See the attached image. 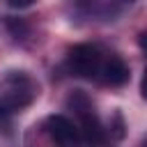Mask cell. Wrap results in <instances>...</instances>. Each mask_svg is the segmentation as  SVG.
<instances>
[{"label": "cell", "mask_w": 147, "mask_h": 147, "mask_svg": "<svg viewBox=\"0 0 147 147\" xmlns=\"http://www.w3.org/2000/svg\"><path fill=\"white\" fill-rule=\"evenodd\" d=\"M67 69L78 76V78H87V80H96L103 85H124L129 80V67L126 62L103 48L101 44H78L69 51L67 55Z\"/></svg>", "instance_id": "obj_1"}, {"label": "cell", "mask_w": 147, "mask_h": 147, "mask_svg": "<svg viewBox=\"0 0 147 147\" xmlns=\"http://www.w3.org/2000/svg\"><path fill=\"white\" fill-rule=\"evenodd\" d=\"M39 94L34 78L28 71H7L0 76V115L25 110Z\"/></svg>", "instance_id": "obj_2"}, {"label": "cell", "mask_w": 147, "mask_h": 147, "mask_svg": "<svg viewBox=\"0 0 147 147\" xmlns=\"http://www.w3.org/2000/svg\"><path fill=\"white\" fill-rule=\"evenodd\" d=\"M69 106L74 110V122L78 124L80 133H83V140H90V142H101L106 131H103V124L99 119V115L94 113V106L92 101L85 96V94H74L69 99Z\"/></svg>", "instance_id": "obj_3"}, {"label": "cell", "mask_w": 147, "mask_h": 147, "mask_svg": "<svg viewBox=\"0 0 147 147\" xmlns=\"http://www.w3.org/2000/svg\"><path fill=\"white\" fill-rule=\"evenodd\" d=\"M46 133L55 147H80L83 133L78 124L67 115H51L46 119Z\"/></svg>", "instance_id": "obj_4"}, {"label": "cell", "mask_w": 147, "mask_h": 147, "mask_svg": "<svg viewBox=\"0 0 147 147\" xmlns=\"http://www.w3.org/2000/svg\"><path fill=\"white\" fill-rule=\"evenodd\" d=\"M140 92H142V99L147 101V67H145V74H142V83H140Z\"/></svg>", "instance_id": "obj_5"}, {"label": "cell", "mask_w": 147, "mask_h": 147, "mask_svg": "<svg viewBox=\"0 0 147 147\" xmlns=\"http://www.w3.org/2000/svg\"><path fill=\"white\" fill-rule=\"evenodd\" d=\"M142 147H147V140H145V142H142Z\"/></svg>", "instance_id": "obj_6"}]
</instances>
